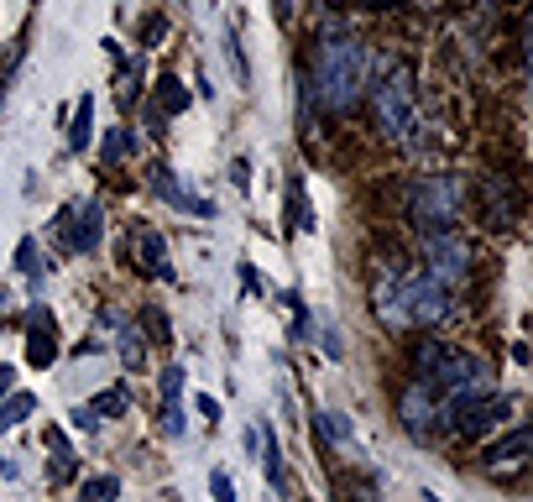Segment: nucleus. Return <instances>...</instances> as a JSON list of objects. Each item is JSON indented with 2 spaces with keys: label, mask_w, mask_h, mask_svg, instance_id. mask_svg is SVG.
Returning <instances> with one entry per match:
<instances>
[{
  "label": "nucleus",
  "mask_w": 533,
  "mask_h": 502,
  "mask_svg": "<svg viewBox=\"0 0 533 502\" xmlns=\"http://www.w3.org/2000/svg\"><path fill=\"white\" fill-rule=\"evenodd\" d=\"M486 382H492V367L471 351H455L445 340H419L413 346V387H424L434 403L476 398Z\"/></svg>",
  "instance_id": "f257e3e1"
},
{
  "label": "nucleus",
  "mask_w": 533,
  "mask_h": 502,
  "mask_svg": "<svg viewBox=\"0 0 533 502\" xmlns=\"http://www.w3.org/2000/svg\"><path fill=\"white\" fill-rule=\"evenodd\" d=\"M314 89L324 110H351L366 89V53L351 37H319L314 53Z\"/></svg>",
  "instance_id": "f03ea898"
},
{
  "label": "nucleus",
  "mask_w": 533,
  "mask_h": 502,
  "mask_svg": "<svg viewBox=\"0 0 533 502\" xmlns=\"http://www.w3.org/2000/svg\"><path fill=\"white\" fill-rule=\"evenodd\" d=\"M377 304L398 319V325H439L450 314V288L434 283L429 272H403L398 283H382Z\"/></svg>",
  "instance_id": "7ed1b4c3"
},
{
  "label": "nucleus",
  "mask_w": 533,
  "mask_h": 502,
  "mask_svg": "<svg viewBox=\"0 0 533 502\" xmlns=\"http://www.w3.org/2000/svg\"><path fill=\"white\" fill-rule=\"evenodd\" d=\"M372 105H377V126H382V136H387V142L408 147L413 136H419V105H413V74H408L403 63H392L387 74H382L377 95H372Z\"/></svg>",
  "instance_id": "20e7f679"
},
{
  "label": "nucleus",
  "mask_w": 533,
  "mask_h": 502,
  "mask_svg": "<svg viewBox=\"0 0 533 502\" xmlns=\"http://www.w3.org/2000/svg\"><path fill=\"white\" fill-rule=\"evenodd\" d=\"M408 204H413V215L429 220V225H450L455 210H460V184L450 173H439V178H419V184L408 189Z\"/></svg>",
  "instance_id": "39448f33"
},
{
  "label": "nucleus",
  "mask_w": 533,
  "mask_h": 502,
  "mask_svg": "<svg viewBox=\"0 0 533 502\" xmlns=\"http://www.w3.org/2000/svg\"><path fill=\"white\" fill-rule=\"evenodd\" d=\"M100 231H105V210H100V204H79V210H68V215L58 220V236H63V246L74 251V257L95 251V246H100Z\"/></svg>",
  "instance_id": "423d86ee"
},
{
  "label": "nucleus",
  "mask_w": 533,
  "mask_h": 502,
  "mask_svg": "<svg viewBox=\"0 0 533 502\" xmlns=\"http://www.w3.org/2000/svg\"><path fill=\"white\" fill-rule=\"evenodd\" d=\"M429 278L434 283H445V288H455L460 278H466V246H460L455 236H429Z\"/></svg>",
  "instance_id": "0eeeda50"
},
{
  "label": "nucleus",
  "mask_w": 533,
  "mask_h": 502,
  "mask_svg": "<svg viewBox=\"0 0 533 502\" xmlns=\"http://www.w3.org/2000/svg\"><path fill=\"white\" fill-rule=\"evenodd\" d=\"M152 189H157L162 199H168V204H178L183 215H204V220L215 215V204H210V199H194V194H183V189H178V178H173L168 168H162V163L152 168Z\"/></svg>",
  "instance_id": "6e6552de"
},
{
  "label": "nucleus",
  "mask_w": 533,
  "mask_h": 502,
  "mask_svg": "<svg viewBox=\"0 0 533 502\" xmlns=\"http://www.w3.org/2000/svg\"><path fill=\"white\" fill-rule=\"evenodd\" d=\"M32 335H27V361L32 367H53V356H58V346H53V314L48 309H32Z\"/></svg>",
  "instance_id": "1a4fd4ad"
},
{
  "label": "nucleus",
  "mask_w": 533,
  "mask_h": 502,
  "mask_svg": "<svg viewBox=\"0 0 533 502\" xmlns=\"http://www.w3.org/2000/svg\"><path fill=\"white\" fill-rule=\"evenodd\" d=\"M434 414H439V403L424 393V387H408V398H403V429L408 435H424Z\"/></svg>",
  "instance_id": "9d476101"
},
{
  "label": "nucleus",
  "mask_w": 533,
  "mask_h": 502,
  "mask_svg": "<svg viewBox=\"0 0 533 502\" xmlns=\"http://www.w3.org/2000/svg\"><path fill=\"white\" fill-rule=\"evenodd\" d=\"M178 393H183V372L168 367L162 372V429L168 435H183V408H178Z\"/></svg>",
  "instance_id": "9b49d317"
},
{
  "label": "nucleus",
  "mask_w": 533,
  "mask_h": 502,
  "mask_svg": "<svg viewBox=\"0 0 533 502\" xmlns=\"http://www.w3.org/2000/svg\"><path fill=\"white\" fill-rule=\"evenodd\" d=\"M528 445H533V435H528V424H518L507 440H492L486 445V466H507V461H523L528 455Z\"/></svg>",
  "instance_id": "f8f14e48"
},
{
  "label": "nucleus",
  "mask_w": 533,
  "mask_h": 502,
  "mask_svg": "<svg viewBox=\"0 0 533 502\" xmlns=\"http://www.w3.org/2000/svg\"><path fill=\"white\" fill-rule=\"evenodd\" d=\"M152 105H162V116H183V110H189V89H183L173 74H162L157 79V100Z\"/></svg>",
  "instance_id": "ddd939ff"
},
{
  "label": "nucleus",
  "mask_w": 533,
  "mask_h": 502,
  "mask_svg": "<svg viewBox=\"0 0 533 502\" xmlns=\"http://www.w3.org/2000/svg\"><path fill=\"white\" fill-rule=\"evenodd\" d=\"M32 408H37V398H32V393H11L6 403H0V435H6V429H16L21 419L32 414Z\"/></svg>",
  "instance_id": "4468645a"
},
{
  "label": "nucleus",
  "mask_w": 533,
  "mask_h": 502,
  "mask_svg": "<svg viewBox=\"0 0 533 502\" xmlns=\"http://www.w3.org/2000/svg\"><path fill=\"white\" fill-rule=\"evenodd\" d=\"M89 121H95V100H79V116H74V126H68V147H74V152H84L89 147Z\"/></svg>",
  "instance_id": "2eb2a0df"
},
{
  "label": "nucleus",
  "mask_w": 533,
  "mask_h": 502,
  "mask_svg": "<svg viewBox=\"0 0 533 502\" xmlns=\"http://www.w3.org/2000/svg\"><path fill=\"white\" fill-rule=\"evenodd\" d=\"M89 414H95V419H105V414H126V393H121V387H110V393H100L95 403H89Z\"/></svg>",
  "instance_id": "dca6fc26"
},
{
  "label": "nucleus",
  "mask_w": 533,
  "mask_h": 502,
  "mask_svg": "<svg viewBox=\"0 0 533 502\" xmlns=\"http://www.w3.org/2000/svg\"><path fill=\"white\" fill-rule=\"evenodd\" d=\"M115 492H121V482H115V476H95V482H84V502H110Z\"/></svg>",
  "instance_id": "f3484780"
},
{
  "label": "nucleus",
  "mask_w": 533,
  "mask_h": 502,
  "mask_svg": "<svg viewBox=\"0 0 533 502\" xmlns=\"http://www.w3.org/2000/svg\"><path fill=\"white\" fill-rule=\"evenodd\" d=\"M142 262L157 267V272H168V251H162V236H142Z\"/></svg>",
  "instance_id": "a211bd4d"
},
{
  "label": "nucleus",
  "mask_w": 533,
  "mask_h": 502,
  "mask_svg": "<svg viewBox=\"0 0 533 502\" xmlns=\"http://www.w3.org/2000/svg\"><path fill=\"white\" fill-rule=\"evenodd\" d=\"M16 267L27 272V278H37V272H42V262H37V246H32V241H21V246H16Z\"/></svg>",
  "instance_id": "6ab92c4d"
},
{
  "label": "nucleus",
  "mask_w": 533,
  "mask_h": 502,
  "mask_svg": "<svg viewBox=\"0 0 533 502\" xmlns=\"http://www.w3.org/2000/svg\"><path fill=\"white\" fill-rule=\"evenodd\" d=\"M126 152H131V136L126 131H110L105 136V163H115V157H126Z\"/></svg>",
  "instance_id": "aec40b11"
},
{
  "label": "nucleus",
  "mask_w": 533,
  "mask_h": 502,
  "mask_svg": "<svg viewBox=\"0 0 533 502\" xmlns=\"http://www.w3.org/2000/svg\"><path fill=\"white\" fill-rule=\"evenodd\" d=\"M319 429H324L330 440H351V424H345L340 414H324V419H319Z\"/></svg>",
  "instance_id": "412c9836"
},
{
  "label": "nucleus",
  "mask_w": 533,
  "mask_h": 502,
  "mask_svg": "<svg viewBox=\"0 0 533 502\" xmlns=\"http://www.w3.org/2000/svg\"><path fill=\"white\" fill-rule=\"evenodd\" d=\"M210 492H215V502H236V487H230V476H225V471L210 476Z\"/></svg>",
  "instance_id": "4be33fe9"
},
{
  "label": "nucleus",
  "mask_w": 533,
  "mask_h": 502,
  "mask_svg": "<svg viewBox=\"0 0 533 502\" xmlns=\"http://www.w3.org/2000/svg\"><path fill=\"white\" fill-rule=\"evenodd\" d=\"M267 482L283 487V455H277V445H267Z\"/></svg>",
  "instance_id": "5701e85b"
},
{
  "label": "nucleus",
  "mask_w": 533,
  "mask_h": 502,
  "mask_svg": "<svg viewBox=\"0 0 533 502\" xmlns=\"http://www.w3.org/2000/svg\"><path fill=\"white\" fill-rule=\"evenodd\" d=\"M230 184L246 194V184H251V163H246V157H236V163H230Z\"/></svg>",
  "instance_id": "b1692460"
},
{
  "label": "nucleus",
  "mask_w": 533,
  "mask_h": 502,
  "mask_svg": "<svg viewBox=\"0 0 533 502\" xmlns=\"http://www.w3.org/2000/svg\"><path fill=\"white\" fill-rule=\"evenodd\" d=\"M230 68H236V79H241V84L251 79V68H246V58H241V48H230Z\"/></svg>",
  "instance_id": "393cba45"
},
{
  "label": "nucleus",
  "mask_w": 533,
  "mask_h": 502,
  "mask_svg": "<svg viewBox=\"0 0 533 502\" xmlns=\"http://www.w3.org/2000/svg\"><path fill=\"white\" fill-rule=\"evenodd\" d=\"M11 387H16V367H0V398H11Z\"/></svg>",
  "instance_id": "a878e982"
},
{
  "label": "nucleus",
  "mask_w": 533,
  "mask_h": 502,
  "mask_svg": "<svg viewBox=\"0 0 533 502\" xmlns=\"http://www.w3.org/2000/svg\"><path fill=\"white\" fill-rule=\"evenodd\" d=\"M68 419H74V424H79V429H95V424H100V419H95V414H89V408H74V414H68Z\"/></svg>",
  "instance_id": "bb28decb"
},
{
  "label": "nucleus",
  "mask_w": 533,
  "mask_h": 502,
  "mask_svg": "<svg viewBox=\"0 0 533 502\" xmlns=\"http://www.w3.org/2000/svg\"><path fill=\"white\" fill-rule=\"evenodd\" d=\"M272 16H277V21H288V16H293V0H272Z\"/></svg>",
  "instance_id": "cd10ccee"
},
{
  "label": "nucleus",
  "mask_w": 533,
  "mask_h": 502,
  "mask_svg": "<svg viewBox=\"0 0 533 502\" xmlns=\"http://www.w3.org/2000/svg\"><path fill=\"white\" fill-rule=\"evenodd\" d=\"M366 6H377V11H387V6H398V0H366Z\"/></svg>",
  "instance_id": "c85d7f7f"
},
{
  "label": "nucleus",
  "mask_w": 533,
  "mask_h": 502,
  "mask_svg": "<svg viewBox=\"0 0 533 502\" xmlns=\"http://www.w3.org/2000/svg\"><path fill=\"white\" fill-rule=\"evenodd\" d=\"M330 6H345V0H330Z\"/></svg>",
  "instance_id": "c756f323"
},
{
  "label": "nucleus",
  "mask_w": 533,
  "mask_h": 502,
  "mask_svg": "<svg viewBox=\"0 0 533 502\" xmlns=\"http://www.w3.org/2000/svg\"><path fill=\"white\" fill-rule=\"evenodd\" d=\"M0 476H6V466H0Z\"/></svg>",
  "instance_id": "7c9ffc66"
}]
</instances>
